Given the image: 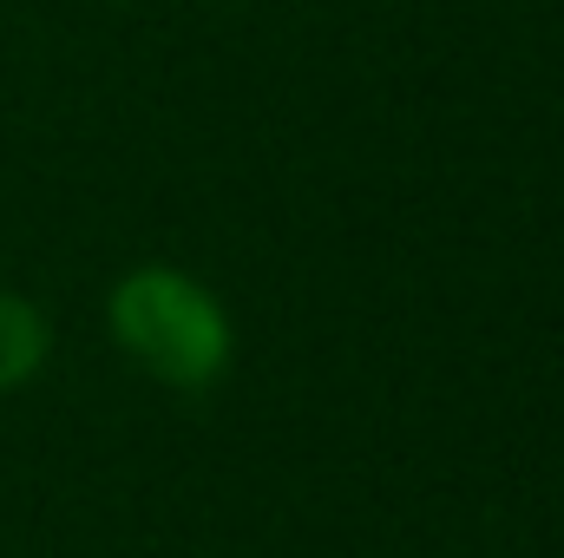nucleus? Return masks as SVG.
Listing matches in <instances>:
<instances>
[{
	"label": "nucleus",
	"mask_w": 564,
	"mask_h": 558,
	"mask_svg": "<svg viewBox=\"0 0 564 558\" xmlns=\"http://www.w3.org/2000/svg\"><path fill=\"white\" fill-rule=\"evenodd\" d=\"M106 335L151 382L184 388V395L210 388L237 355V329H230L224 296L204 277L177 270V264H139V270H126L112 282Z\"/></svg>",
	"instance_id": "1"
},
{
	"label": "nucleus",
	"mask_w": 564,
	"mask_h": 558,
	"mask_svg": "<svg viewBox=\"0 0 564 558\" xmlns=\"http://www.w3.org/2000/svg\"><path fill=\"white\" fill-rule=\"evenodd\" d=\"M53 355V322L33 296L20 289H0V395L7 388H26Z\"/></svg>",
	"instance_id": "2"
}]
</instances>
